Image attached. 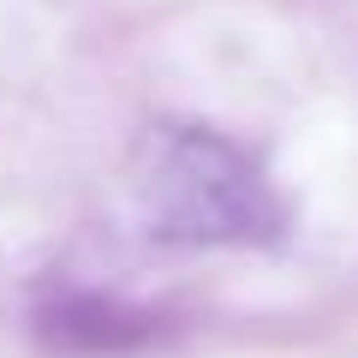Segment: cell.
<instances>
[{"label":"cell","mask_w":358,"mask_h":358,"mask_svg":"<svg viewBox=\"0 0 358 358\" xmlns=\"http://www.w3.org/2000/svg\"><path fill=\"white\" fill-rule=\"evenodd\" d=\"M131 197L155 239L197 251L275 245L287 227L275 179L215 126H150L131 155Z\"/></svg>","instance_id":"cell-1"}]
</instances>
